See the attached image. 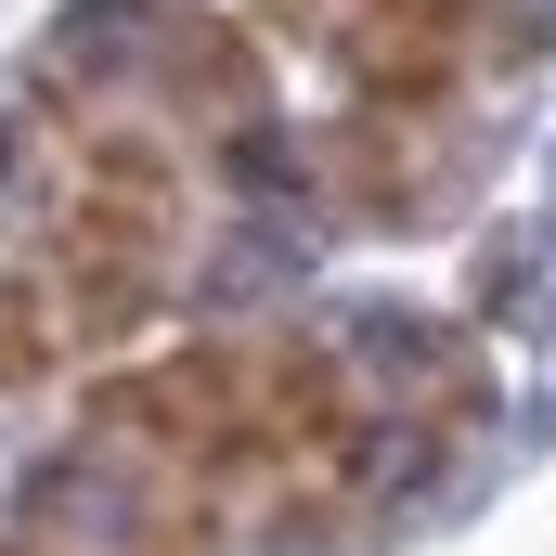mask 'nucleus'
Instances as JSON below:
<instances>
[{"mask_svg": "<svg viewBox=\"0 0 556 556\" xmlns=\"http://www.w3.org/2000/svg\"><path fill=\"white\" fill-rule=\"evenodd\" d=\"M479 26L492 0H350L337 13V65H350V104L363 117H440L479 65Z\"/></svg>", "mask_w": 556, "mask_h": 556, "instance_id": "f257e3e1", "label": "nucleus"}, {"mask_svg": "<svg viewBox=\"0 0 556 556\" xmlns=\"http://www.w3.org/2000/svg\"><path fill=\"white\" fill-rule=\"evenodd\" d=\"M65 207H78V220H117L142 247H181L194 168L142 130V117H78V130H65Z\"/></svg>", "mask_w": 556, "mask_h": 556, "instance_id": "f03ea898", "label": "nucleus"}, {"mask_svg": "<svg viewBox=\"0 0 556 556\" xmlns=\"http://www.w3.org/2000/svg\"><path fill=\"white\" fill-rule=\"evenodd\" d=\"M142 78H155V104L194 117V130H233V117L273 104V52H260L247 13H168L155 52H142Z\"/></svg>", "mask_w": 556, "mask_h": 556, "instance_id": "7ed1b4c3", "label": "nucleus"}, {"mask_svg": "<svg viewBox=\"0 0 556 556\" xmlns=\"http://www.w3.org/2000/svg\"><path fill=\"white\" fill-rule=\"evenodd\" d=\"M324 181L363 207V220H415V117H337L324 130Z\"/></svg>", "mask_w": 556, "mask_h": 556, "instance_id": "20e7f679", "label": "nucleus"}, {"mask_svg": "<svg viewBox=\"0 0 556 556\" xmlns=\"http://www.w3.org/2000/svg\"><path fill=\"white\" fill-rule=\"evenodd\" d=\"M78 350H65V311H52V273L39 260H13L0 273V402H26V389H52Z\"/></svg>", "mask_w": 556, "mask_h": 556, "instance_id": "39448f33", "label": "nucleus"}, {"mask_svg": "<svg viewBox=\"0 0 556 556\" xmlns=\"http://www.w3.org/2000/svg\"><path fill=\"white\" fill-rule=\"evenodd\" d=\"M207 168H220L233 194H298V130H285L273 104H260V117H233V130H207Z\"/></svg>", "mask_w": 556, "mask_h": 556, "instance_id": "423d86ee", "label": "nucleus"}, {"mask_svg": "<svg viewBox=\"0 0 556 556\" xmlns=\"http://www.w3.org/2000/svg\"><path fill=\"white\" fill-rule=\"evenodd\" d=\"M260 13H273V26H311V13H324V0H260Z\"/></svg>", "mask_w": 556, "mask_h": 556, "instance_id": "0eeeda50", "label": "nucleus"}, {"mask_svg": "<svg viewBox=\"0 0 556 556\" xmlns=\"http://www.w3.org/2000/svg\"><path fill=\"white\" fill-rule=\"evenodd\" d=\"M0 556H65V544H26V531H13V544H0Z\"/></svg>", "mask_w": 556, "mask_h": 556, "instance_id": "6e6552de", "label": "nucleus"}, {"mask_svg": "<svg viewBox=\"0 0 556 556\" xmlns=\"http://www.w3.org/2000/svg\"><path fill=\"white\" fill-rule=\"evenodd\" d=\"M130 556H155V544H130Z\"/></svg>", "mask_w": 556, "mask_h": 556, "instance_id": "1a4fd4ad", "label": "nucleus"}]
</instances>
